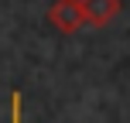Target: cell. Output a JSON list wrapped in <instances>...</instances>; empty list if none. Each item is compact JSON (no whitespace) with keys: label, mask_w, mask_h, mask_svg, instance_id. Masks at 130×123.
Here are the masks:
<instances>
[{"label":"cell","mask_w":130,"mask_h":123,"mask_svg":"<svg viewBox=\"0 0 130 123\" xmlns=\"http://www.w3.org/2000/svg\"><path fill=\"white\" fill-rule=\"evenodd\" d=\"M52 24L62 27V31H75L79 24H82V10H79V0H58V4H52Z\"/></svg>","instance_id":"1"},{"label":"cell","mask_w":130,"mask_h":123,"mask_svg":"<svg viewBox=\"0 0 130 123\" xmlns=\"http://www.w3.org/2000/svg\"><path fill=\"white\" fill-rule=\"evenodd\" d=\"M79 10H82V21L89 24H106L120 10V0H79Z\"/></svg>","instance_id":"2"},{"label":"cell","mask_w":130,"mask_h":123,"mask_svg":"<svg viewBox=\"0 0 130 123\" xmlns=\"http://www.w3.org/2000/svg\"><path fill=\"white\" fill-rule=\"evenodd\" d=\"M10 123H21V92L10 96Z\"/></svg>","instance_id":"3"}]
</instances>
